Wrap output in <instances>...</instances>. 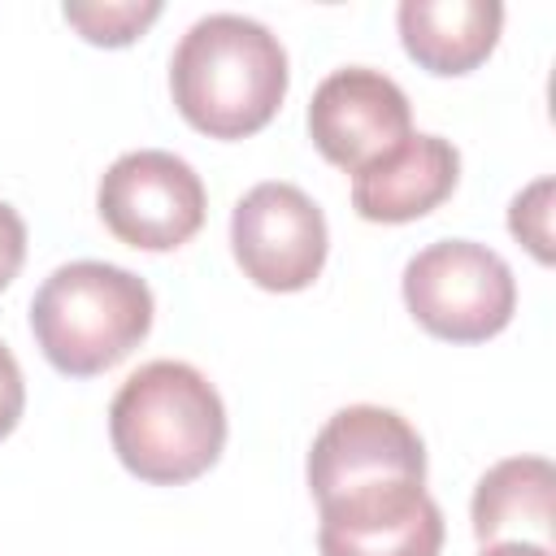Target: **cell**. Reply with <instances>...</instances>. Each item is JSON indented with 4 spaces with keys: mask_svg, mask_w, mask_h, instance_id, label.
<instances>
[{
    "mask_svg": "<svg viewBox=\"0 0 556 556\" xmlns=\"http://www.w3.org/2000/svg\"><path fill=\"white\" fill-rule=\"evenodd\" d=\"M287 78V48L265 22L243 13L191 22L169 56L174 104L208 139H243L269 126Z\"/></svg>",
    "mask_w": 556,
    "mask_h": 556,
    "instance_id": "6da1fadb",
    "label": "cell"
},
{
    "mask_svg": "<svg viewBox=\"0 0 556 556\" xmlns=\"http://www.w3.org/2000/svg\"><path fill=\"white\" fill-rule=\"evenodd\" d=\"M109 439L135 478L178 486L217 465L226 447V404L195 365L148 361L117 387Z\"/></svg>",
    "mask_w": 556,
    "mask_h": 556,
    "instance_id": "7a4b0ae2",
    "label": "cell"
},
{
    "mask_svg": "<svg viewBox=\"0 0 556 556\" xmlns=\"http://www.w3.org/2000/svg\"><path fill=\"white\" fill-rule=\"evenodd\" d=\"M152 330V291L139 274L109 261H70L30 300V334L48 365L96 378L126 361Z\"/></svg>",
    "mask_w": 556,
    "mask_h": 556,
    "instance_id": "3957f363",
    "label": "cell"
},
{
    "mask_svg": "<svg viewBox=\"0 0 556 556\" xmlns=\"http://www.w3.org/2000/svg\"><path fill=\"white\" fill-rule=\"evenodd\" d=\"M404 304L434 339L482 343L513 321L517 282L508 261L486 243L439 239L404 265Z\"/></svg>",
    "mask_w": 556,
    "mask_h": 556,
    "instance_id": "277c9868",
    "label": "cell"
},
{
    "mask_svg": "<svg viewBox=\"0 0 556 556\" xmlns=\"http://www.w3.org/2000/svg\"><path fill=\"white\" fill-rule=\"evenodd\" d=\"M204 182L200 174L165 152V148H139L117 156L96 191V208L104 226L143 252H169L182 248L204 226Z\"/></svg>",
    "mask_w": 556,
    "mask_h": 556,
    "instance_id": "5b68a950",
    "label": "cell"
},
{
    "mask_svg": "<svg viewBox=\"0 0 556 556\" xmlns=\"http://www.w3.org/2000/svg\"><path fill=\"white\" fill-rule=\"evenodd\" d=\"M321 556H439L443 513L421 478H365L317 500Z\"/></svg>",
    "mask_w": 556,
    "mask_h": 556,
    "instance_id": "8992f818",
    "label": "cell"
},
{
    "mask_svg": "<svg viewBox=\"0 0 556 556\" xmlns=\"http://www.w3.org/2000/svg\"><path fill=\"white\" fill-rule=\"evenodd\" d=\"M239 269L265 291H304L330 248L321 208L295 182H256L230 213Z\"/></svg>",
    "mask_w": 556,
    "mask_h": 556,
    "instance_id": "52a82bcc",
    "label": "cell"
},
{
    "mask_svg": "<svg viewBox=\"0 0 556 556\" xmlns=\"http://www.w3.org/2000/svg\"><path fill=\"white\" fill-rule=\"evenodd\" d=\"M308 135L330 165L356 174L413 135V109L395 78L369 65H348L317 83L308 100Z\"/></svg>",
    "mask_w": 556,
    "mask_h": 556,
    "instance_id": "ba28073f",
    "label": "cell"
},
{
    "mask_svg": "<svg viewBox=\"0 0 556 556\" xmlns=\"http://www.w3.org/2000/svg\"><path fill=\"white\" fill-rule=\"evenodd\" d=\"M365 478H421L426 482V443L421 434L382 404L339 408L308 447V491L313 500L365 482Z\"/></svg>",
    "mask_w": 556,
    "mask_h": 556,
    "instance_id": "9c48e42d",
    "label": "cell"
},
{
    "mask_svg": "<svg viewBox=\"0 0 556 556\" xmlns=\"http://www.w3.org/2000/svg\"><path fill=\"white\" fill-rule=\"evenodd\" d=\"M460 178V152L443 135H404L352 174V208L365 222H417L439 208Z\"/></svg>",
    "mask_w": 556,
    "mask_h": 556,
    "instance_id": "30bf717a",
    "label": "cell"
},
{
    "mask_svg": "<svg viewBox=\"0 0 556 556\" xmlns=\"http://www.w3.org/2000/svg\"><path fill=\"white\" fill-rule=\"evenodd\" d=\"M404 52L430 74H469L500 39L504 4L495 0H404L395 9Z\"/></svg>",
    "mask_w": 556,
    "mask_h": 556,
    "instance_id": "8fae6325",
    "label": "cell"
},
{
    "mask_svg": "<svg viewBox=\"0 0 556 556\" xmlns=\"http://www.w3.org/2000/svg\"><path fill=\"white\" fill-rule=\"evenodd\" d=\"M552 491L556 469L547 456H508L491 465L473 486V534L482 543H504L508 534H534L530 543L552 539Z\"/></svg>",
    "mask_w": 556,
    "mask_h": 556,
    "instance_id": "7c38bea8",
    "label": "cell"
},
{
    "mask_svg": "<svg viewBox=\"0 0 556 556\" xmlns=\"http://www.w3.org/2000/svg\"><path fill=\"white\" fill-rule=\"evenodd\" d=\"M61 13L87 43L126 48L161 17V0H91V4L70 0Z\"/></svg>",
    "mask_w": 556,
    "mask_h": 556,
    "instance_id": "4fadbf2b",
    "label": "cell"
},
{
    "mask_svg": "<svg viewBox=\"0 0 556 556\" xmlns=\"http://www.w3.org/2000/svg\"><path fill=\"white\" fill-rule=\"evenodd\" d=\"M552 191L556 182L552 178H534L526 191L513 195L508 204V230L534 252V261L552 265L556 248H552Z\"/></svg>",
    "mask_w": 556,
    "mask_h": 556,
    "instance_id": "5bb4252c",
    "label": "cell"
},
{
    "mask_svg": "<svg viewBox=\"0 0 556 556\" xmlns=\"http://www.w3.org/2000/svg\"><path fill=\"white\" fill-rule=\"evenodd\" d=\"M26 408V382H22V365L17 356L0 343V439L13 434V426L22 421Z\"/></svg>",
    "mask_w": 556,
    "mask_h": 556,
    "instance_id": "9a60e30c",
    "label": "cell"
},
{
    "mask_svg": "<svg viewBox=\"0 0 556 556\" xmlns=\"http://www.w3.org/2000/svg\"><path fill=\"white\" fill-rule=\"evenodd\" d=\"M22 261H26V222L17 217L13 204L0 200V291L17 278Z\"/></svg>",
    "mask_w": 556,
    "mask_h": 556,
    "instance_id": "2e32d148",
    "label": "cell"
},
{
    "mask_svg": "<svg viewBox=\"0 0 556 556\" xmlns=\"http://www.w3.org/2000/svg\"><path fill=\"white\" fill-rule=\"evenodd\" d=\"M482 556H552V547L530 543V539H504V543H486Z\"/></svg>",
    "mask_w": 556,
    "mask_h": 556,
    "instance_id": "e0dca14e",
    "label": "cell"
}]
</instances>
